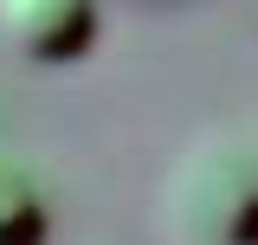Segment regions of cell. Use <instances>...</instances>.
Returning a JSON list of instances; mask_svg holds the SVG:
<instances>
[{
    "mask_svg": "<svg viewBox=\"0 0 258 245\" xmlns=\"http://www.w3.org/2000/svg\"><path fill=\"white\" fill-rule=\"evenodd\" d=\"M0 39L32 65H71L97 45V0H0Z\"/></svg>",
    "mask_w": 258,
    "mask_h": 245,
    "instance_id": "1",
    "label": "cell"
}]
</instances>
